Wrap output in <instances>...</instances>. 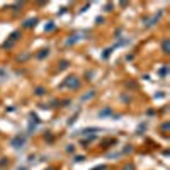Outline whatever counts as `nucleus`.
Instances as JSON below:
<instances>
[{
    "mask_svg": "<svg viewBox=\"0 0 170 170\" xmlns=\"http://www.w3.org/2000/svg\"><path fill=\"white\" fill-rule=\"evenodd\" d=\"M61 87H68V88H78V87H80V82L77 80V77H68V78H65V82L61 83Z\"/></svg>",
    "mask_w": 170,
    "mask_h": 170,
    "instance_id": "f257e3e1",
    "label": "nucleus"
},
{
    "mask_svg": "<svg viewBox=\"0 0 170 170\" xmlns=\"http://www.w3.org/2000/svg\"><path fill=\"white\" fill-rule=\"evenodd\" d=\"M24 143H26V136H21V135L14 136V138H12V141H10V145H12L14 148H22V146H24Z\"/></svg>",
    "mask_w": 170,
    "mask_h": 170,
    "instance_id": "f03ea898",
    "label": "nucleus"
},
{
    "mask_svg": "<svg viewBox=\"0 0 170 170\" xmlns=\"http://www.w3.org/2000/svg\"><path fill=\"white\" fill-rule=\"evenodd\" d=\"M19 36H21V32H19V31L12 32V34H10V39H9L7 43H4V48H12V46H14V43L19 39Z\"/></svg>",
    "mask_w": 170,
    "mask_h": 170,
    "instance_id": "7ed1b4c3",
    "label": "nucleus"
},
{
    "mask_svg": "<svg viewBox=\"0 0 170 170\" xmlns=\"http://www.w3.org/2000/svg\"><path fill=\"white\" fill-rule=\"evenodd\" d=\"M162 49H163V53H168V51H170V41H168V39H165V41L162 43Z\"/></svg>",
    "mask_w": 170,
    "mask_h": 170,
    "instance_id": "20e7f679",
    "label": "nucleus"
},
{
    "mask_svg": "<svg viewBox=\"0 0 170 170\" xmlns=\"http://www.w3.org/2000/svg\"><path fill=\"white\" fill-rule=\"evenodd\" d=\"M109 114H112V111H111V109H109V107H107V109H104V111H100V112H99V116H100V117H106V116H109Z\"/></svg>",
    "mask_w": 170,
    "mask_h": 170,
    "instance_id": "39448f33",
    "label": "nucleus"
},
{
    "mask_svg": "<svg viewBox=\"0 0 170 170\" xmlns=\"http://www.w3.org/2000/svg\"><path fill=\"white\" fill-rule=\"evenodd\" d=\"M36 22H37V19H29V21H26V27H32V26H36Z\"/></svg>",
    "mask_w": 170,
    "mask_h": 170,
    "instance_id": "423d86ee",
    "label": "nucleus"
},
{
    "mask_svg": "<svg viewBox=\"0 0 170 170\" xmlns=\"http://www.w3.org/2000/svg\"><path fill=\"white\" fill-rule=\"evenodd\" d=\"M34 94H36V95H44V88H43V87H37V88L34 90Z\"/></svg>",
    "mask_w": 170,
    "mask_h": 170,
    "instance_id": "0eeeda50",
    "label": "nucleus"
},
{
    "mask_svg": "<svg viewBox=\"0 0 170 170\" xmlns=\"http://www.w3.org/2000/svg\"><path fill=\"white\" fill-rule=\"evenodd\" d=\"M70 37H71V39H68L66 44H73V43H77V41H78V36H70Z\"/></svg>",
    "mask_w": 170,
    "mask_h": 170,
    "instance_id": "6e6552de",
    "label": "nucleus"
},
{
    "mask_svg": "<svg viewBox=\"0 0 170 170\" xmlns=\"http://www.w3.org/2000/svg\"><path fill=\"white\" fill-rule=\"evenodd\" d=\"M49 53V49H41V53L39 54H37V58H44V56Z\"/></svg>",
    "mask_w": 170,
    "mask_h": 170,
    "instance_id": "1a4fd4ad",
    "label": "nucleus"
},
{
    "mask_svg": "<svg viewBox=\"0 0 170 170\" xmlns=\"http://www.w3.org/2000/svg\"><path fill=\"white\" fill-rule=\"evenodd\" d=\"M73 160H75V162H83V160H85V158H83V157H82V155H77V157H75V158H73Z\"/></svg>",
    "mask_w": 170,
    "mask_h": 170,
    "instance_id": "9d476101",
    "label": "nucleus"
},
{
    "mask_svg": "<svg viewBox=\"0 0 170 170\" xmlns=\"http://www.w3.org/2000/svg\"><path fill=\"white\" fill-rule=\"evenodd\" d=\"M53 29H54V24H53V22H49V24L46 26V31H53Z\"/></svg>",
    "mask_w": 170,
    "mask_h": 170,
    "instance_id": "9b49d317",
    "label": "nucleus"
},
{
    "mask_svg": "<svg viewBox=\"0 0 170 170\" xmlns=\"http://www.w3.org/2000/svg\"><path fill=\"white\" fill-rule=\"evenodd\" d=\"M66 66H68V61H61V63H60V68H61V70H65Z\"/></svg>",
    "mask_w": 170,
    "mask_h": 170,
    "instance_id": "f8f14e48",
    "label": "nucleus"
},
{
    "mask_svg": "<svg viewBox=\"0 0 170 170\" xmlns=\"http://www.w3.org/2000/svg\"><path fill=\"white\" fill-rule=\"evenodd\" d=\"M109 54H111V49H106V53L102 54V58H107V56H109Z\"/></svg>",
    "mask_w": 170,
    "mask_h": 170,
    "instance_id": "ddd939ff",
    "label": "nucleus"
},
{
    "mask_svg": "<svg viewBox=\"0 0 170 170\" xmlns=\"http://www.w3.org/2000/svg\"><path fill=\"white\" fill-rule=\"evenodd\" d=\"M94 170H106V165H100V167H95Z\"/></svg>",
    "mask_w": 170,
    "mask_h": 170,
    "instance_id": "4468645a",
    "label": "nucleus"
},
{
    "mask_svg": "<svg viewBox=\"0 0 170 170\" xmlns=\"http://www.w3.org/2000/svg\"><path fill=\"white\" fill-rule=\"evenodd\" d=\"M124 170H133V165H126V167H124Z\"/></svg>",
    "mask_w": 170,
    "mask_h": 170,
    "instance_id": "2eb2a0df",
    "label": "nucleus"
}]
</instances>
